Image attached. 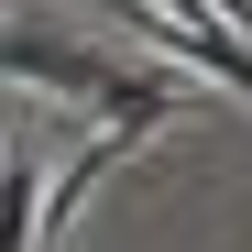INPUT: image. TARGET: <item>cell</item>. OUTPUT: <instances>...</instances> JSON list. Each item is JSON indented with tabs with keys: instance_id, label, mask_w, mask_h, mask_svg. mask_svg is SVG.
Instances as JSON below:
<instances>
[{
	"instance_id": "1",
	"label": "cell",
	"mask_w": 252,
	"mask_h": 252,
	"mask_svg": "<svg viewBox=\"0 0 252 252\" xmlns=\"http://www.w3.org/2000/svg\"><path fill=\"white\" fill-rule=\"evenodd\" d=\"M11 77H22V88L99 99V110H132V99H187L164 66H99V55H66V44H22V33H11Z\"/></svg>"
},
{
	"instance_id": "2",
	"label": "cell",
	"mask_w": 252,
	"mask_h": 252,
	"mask_svg": "<svg viewBox=\"0 0 252 252\" xmlns=\"http://www.w3.org/2000/svg\"><path fill=\"white\" fill-rule=\"evenodd\" d=\"M176 110H187V99H132V110H110V132H99V143H88V154H77L66 176H55V197H44V208H33V241H66V220H77V197H88L99 176H121V154H132L143 132H164Z\"/></svg>"
}]
</instances>
